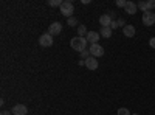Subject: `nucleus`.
I'll return each mask as SVG.
<instances>
[{
	"label": "nucleus",
	"instance_id": "nucleus-1",
	"mask_svg": "<svg viewBox=\"0 0 155 115\" xmlns=\"http://www.w3.org/2000/svg\"><path fill=\"white\" fill-rule=\"evenodd\" d=\"M87 39L85 37H81V36H74V37H71V41H70V47H71V50H76L78 53H82L84 50H87L85 47H87Z\"/></svg>",
	"mask_w": 155,
	"mask_h": 115
},
{
	"label": "nucleus",
	"instance_id": "nucleus-2",
	"mask_svg": "<svg viewBox=\"0 0 155 115\" xmlns=\"http://www.w3.org/2000/svg\"><path fill=\"white\" fill-rule=\"evenodd\" d=\"M59 9H61V14L62 16H65L67 19H70V17H73L71 14H73V11H74V5H73V2L64 0V3H62V6Z\"/></svg>",
	"mask_w": 155,
	"mask_h": 115
},
{
	"label": "nucleus",
	"instance_id": "nucleus-3",
	"mask_svg": "<svg viewBox=\"0 0 155 115\" xmlns=\"http://www.w3.org/2000/svg\"><path fill=\"white\" fill-rule=\"evenodd\" d=\"M90 55H92L93 58H101L102 55H104V47L99 45V44H93V45H90Z\"/></svg>",
	"mask_w": 155,
	"mask_h": 115
},
{
	"label": "nucleus",
	"instance_id": "nucleus-4",
	"mask_svg": "<svg viewBox=\"0 0 155 115\" xmlns=\"http://www.w3.org/2000/svg\"><path fill=\"white\" fill-rule=\"evenodd\" d=\"M141 20H143V23L146 25V27H152V25L155 23V14H153L152 11H144Z\"/></svg>",
	"mask_w": 155,
	"mask_h": 115
},
{
	"label": "nucleus",
	"instance_id": "nucleus-5",
	"mask_svg": "<svg viewBox=\"0 0 155 115\" xmlns=\"http://www.w3.org/2000/svg\"><path fill=\"white\" fill-rule=\"evenodd\" d=\"M39 44H41L42 47H51L53 45V36L48 34V33L42 34L41 37H39Z\"/></svg>",
	"mask_w": 155,
	"mask_h": 115
},
{
	"label": "nucleus",
	"instance_id": "nucleus-6",
	"mask_svg": "<svg viewBox=\"0 0 155 115\" xmlns=\"http://www.w3.org/2000/svg\"><path fill=\"white\" fill-rule=\"evenodd\" d=\"M99 37H101L99 31H88L87 36H85V39H87V42H88L90 45H93V44H98Z\"/></svg>",
	"mask_w": 155,
	"mask_h": 115
},
{
	"label": "nucleus",
	"instance_id": "nucleus-7",
	"mask_svg": "<svg viewBox=\"0 0 155 115\" xmlns=\"http://www.w3.org/2000/svg\"><path fill=\"white\" fill-rule=\"evenodd\" d=\"M62 31V23L61 22H53L48 27V34H51V36H56V34H59Z\"/></svg>",
	"mask_w": 155,
	"mask_h": 115
},
{
	"label": "nucleus",
	"instance_id": "nucleus-8",
	"mask_svg": "<svg viewBox=\"0 0 155 115\" xmlns=\"http://www.w3.org/2000/svg\"><path fill=\"white\" fill-rule=\"evenodd\" d=\"M11 112L14 115H27L28 113V107L25 104H16L14 107L11 109Z\"/></svg>",
	"mask_w": 155,
	"mask_h": 115
},
{
	"label": "nucleus",
	"instance_id": "nucleus-9",
	"mask_svg": "<svg viewBox=\"0 0 155 115\" xmlns=\"http://www.w3.org/2000/svg\"><path fill=\"white\" fill-rule=\"evenodd\" d=\"M98 66H99V62H98V59H96V58L90 56L88 59H85V67H87L88 70H96V69H98Z\"/></svg>",
	"mask_w": 155,
	"mask_h": 115
},
{
	"label": "nucleus",
	"instance_id": "nucleus-10",
	"mask_svg": "<svg viewBox=\"0 0 155 115\" xmlns=\"http://www.w3.org/2000/svg\"><path fill=\"white\" fill-rule=\"evenodd\" d=\"M112 20H113V19L110 17V14L107 12V14H102V16L99 17V25H101L102 28H104V27H110Z\"/></svg>",
	"mask_w": 155,
	"mask_h": 115
},
{
	"label": "nucleus",
	"instance_id": "nucleus-11",
	"mask_svg": "<svg viewBox=\"0 0 155 115\" xmlns=\"http://www.w3.org/2000/svg\"><path fill=\"white\" fill-rule=\"evenodd\" d=\"M135 33H137V30H135L134 25H126V27H123V34L126 37H134Z\"/></svg>",
	"mask_w": 155,
	"mask_h": 115
},
{
	"label": "nucleus",
	"instance_id": "nucleus-12",
	"mask_svg": "<svg viewBox=\"0 0 155 115\" xmlns=\"http://www.w3.org/2000/svg\"><path fill=\"white\" fill-rule=\"evenodd\" d=\"M124 9H126V12H127V14H135V12H137V9H138V6H137V3H134V2H130V0H129Z\"/></svg>",
	"mask_w": 155,
	"mask_h": 115
},
{
	"label": "nucleus",
	"instance_id": "nucleus-13",
	"mask_svg": "<svg viewBox=\"0 0 155 115\" xmlns=\"http://www.w3.org/2000/svg\"><path fill=\"white\" fill-rule=\"evenodd\" d=\"M112 28L110 27H104V28H102L101 27V30H99V34L102 36V37H106V39H109V37H112Z\"/></svg>",
	"mask_w": 155,
	"mask_h": 115
},
{
	"label": "nucleus",
	"instance_id": "nucleus-14",
	"mask_svg": "<svg viewBox=\"0 0 155 115\" xmlns=\"http://www.w3.org/2000/svg\"><path fill=\"white\" fill-rule=\"evenodd\" d=\"M87 27L85 25H79V27H78V36H81V37H85L87 36Z\"/></svg>",
	"mask_w": 155,
	"mask_h": 115
},
{
	"label": "nucleus",
	"instance_id": "nucleus-15",
	"mask_svg": "<svg viewBox=\"0 0 155 115\" xmlns=\"http://www.w3.org/2000/svg\"><path fill=\"white\" fill-rule=\"evenodd\" d=\"M47 3H48L50 6H59V8H61L64 2H62V0H48Z\"/></svg>",
	"mask_w": 155,
	"mask_h": 115
},
{
	"label": "nucleus",
	"instance_id": "nucleus-16",
	"mask_svg": "<svg viewBox=\"0 0 155 115\" xmlns=\"http://www.w3.org/2000/svg\"><path fill=\"white\" fill-rule=\"evenodd\" d=\"M118 115H132L130 110H129L127 107H120L118 109Z\"/></svg>",
	"mask_w": 155,
	"mask_h": 115
},
{
	"label": "nucleus",
	"instance_id": "nucleus-17",
	"mask_svg": "<svg viewBox=\"0 0 155 115\" xmlns=\"http://www.w3.org/2000/svg\"><path fill=\"white\" fill-rule=\"evenodd\" d=\"M67 25H70V27H76V25H78V19H76V17L67 19Z\"/></svg>",
	"mask_w": 155,
	"mask_h": 115
},
{
	"label": "nucleus",
	"instance_id": "nucleus-18",
	"mask_svg": "<svg viewBox=\"0 0 155 115\" xmlns=\"http://www.w3.org/2000/svg\"><path fill=\"white\" fill-rule=\"evenodd\" d=\"M137 6H138L140 9H143V12H144V11H147V2H138V3H137Z\"/></svg>",
	"mask_w": 155,
	"mask_h": 115
},
{
	"label": "nucleus",
	"instance_id": "nucleus-19",
	"mask_svg": "<svg viewBox=\"0 0 155 115\" xmlns=\"http://www.w3.org/2000/svg\"><path fill=\"white\" fill-rule=\"evenodd\" d=\"M127 2L126 0H116V6H120V8H126Z\"/></svg>",
	"mask_w": 155,
	"mask_h": 115
},
{
	"label": "nucleus",
	"instance_id": "nucleus-20",
	"mask_svg": "<svg viewBox=\"0 0 155 115\" xmlns=\"http://www.w3.org/2000/svg\"><path fill=\"white\" fill-rule=\"evenodd\" d=\"M152 8H155V0H149L147 2V11H152Z\"/></svg>",
	"mask_w": 155,
	"mask_h": 115
},
{
	"label": "nucleus",
	"instance_id": "nucleus-21",
	"mask_svg": "<svg viewBox=\"0 0 155 115\" xmlns=\"http://www.w3.org/2000/svg\"><path fill=\"white\" fill-rule=\"evenodd\" d=\"M110 28H112V30H116V28H118V22H116V20H112Z\"/></svg>",
	"mask_w": 155,
	"mask_h": 115
},
{
	"label": "nucleus",
	"instance_id": "nucleus-22",
	"mask_svg": "<svg viewBox=\"0 0 155 115\" xmlns=\"http://www.w3.org/2000/svg\"><path fill=\"white\" fill-rule=\"evenodd\" d=\"M116 22H118V27H121V25H124V27H126V20L124 19H116Z\"/></svg>",
	"mask_w": 155,
	"mask_h": 115
},
{
	"label": "nucleus",
	"instance_id": "nucleus-23",
	"mask_svg": "<svg viewBox=\"0 0 155 115\" xmlns=\"http://www.w3.org/2000/svg\"><path fill=\"white\" fill-rule=\"evenodd\" d=\"M149 45L155 50V37H150V41H149Z\"/></svg>",
	"mask_w": 155,
	"mask_h": 115
},
{
	"label": "nucleus",
	"instance_id": "nucleus-24",
	"mask_svg": "<svg viewBox=\"0 0 155 115\" xmlns=\"http://www.w3.org/2000/svg\"><path fill=\"white\" fill-rule=\"evenodd\" d=\"M0 115H12V112H9V110H2V112H0Z\"/></svg>",
	"mask_w": 155,
	"mask_h": 115
},
{
	"label": "nucleus",
	"instance_id": "nucleus-25",
	"mask_svg": "<svg viewBox=\"0 0 155 115\" xmlns=\"http://www.w3.org/2000/svg\"><path fill=\"white\" fill-rule=\"evenodd\" d=\"M132 115H140V113H132Z\"/></svg>",
	"mask_w": 155,
	"mask_h": 115
}]
</instances>
